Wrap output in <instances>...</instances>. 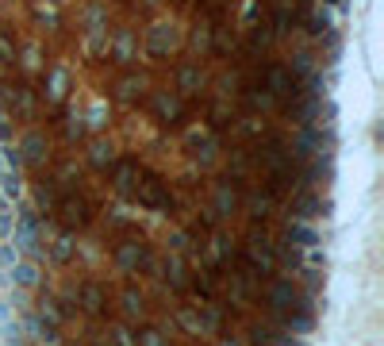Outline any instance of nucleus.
Listing matches in <instances>:
<instances>
[{
  "label": "nucleus",
  "instance_id": "obj_39",
  "mask_svg": "<svg viewBox=\"0 0 384 346\" xmlns=\"http://www.w3.org/2000/svg\"><path fill=\"white\" fill-rule=\"evenodd\" d=\"M108 335H111V342H116V346H135V331H131V327H124V323H116Z\"/></svg>",
  "mask_w": 384,
  "mask_h": 346
},
{
  "label": "nucleus",
  "instance_id": "obj_30",
  "mask_svg": "<svg viewBox=\"0 0 384 346\" xmlns=\"http://www.w3.org/2000/svg\"><path fill=\"white\" fill-rule=\"evenodd\" d=\"M246 208H250V216H254V220H269V212H273V196H269V193H250Z\"/></svg>",
  "mask_w": 384,
  "mask_h": 346
},
{
  "label": "nucleus",
  "instance_id": "obj_2",
  "mask_svg": "<svg viewBox=\"0 0 384 346\" xmlns=\"http://www.w3.org/2000/svg\"><path fill=\"white\" fill-rule=\"evenodd\" d=\"M265 301H269V312H273V315L296 312V308H315V304L292 285V277H269V281H265Z\"/></svg>",
  "mask_w": 384,
  "mask_h": 346
},
{
  "label": "nucleus",
  "instance_id": "obj_42",
  "mask_svg": "<svg viewBox=\"0 0 384 346\" xmlns=\"http://www.w3.org/2000/svg\"><path fill=\"white\" fill-rule=\"evenodd\" d=\"M189 247H192V242H189L185 231H173V235H170V254H185Z\"/></svg>",
  "mask_w": 384,
  "mask_h": 346
},
{
  "label": "nucleus",
  "instance_id": "obj_33",
  "mask_svg": "<svg viewBox=\"0 0 384 346\" xmlns=\"http://www.w3.org/2000/svg\"><path fill=\"white\" fill-rule=\"evenodd\" d=\"M20 189H23V185H20V173L4 170V177H0V196L12 204V200H20Z\"/></svg>",
  "mask_w": 384,
  "mask_h": 346
},
{
  "label": "nucleus",
  "instance_id": "obj_22",
  "mask_svg": "<svg viewBox=\"0 0 384 346\" xmlns=\"http://www.w3.org/2000/svg\"><path fill=\"white\" fill-rule=\"evenodd\" d=\"M8 97H12V104H16V112H20L23 119L35 116V92H31V85H27V81H16V85L8 89Z\"/></svg>",
  "mask_w": 384,
  "mask_h": 346
},
{
  "label": "nucleus",
  "instance_id": "obj_46",
  "mask_svg": "<svg viewBox=\"0 0 384 346\" xmlns=\"http://www.w3.org/2000/svg\"><path fill=\"white\" fill-rule=\"evenodd\" d=\"M104 124H108L104 104H92V112H89V127H104Z\"/></svg>",
  "mask_w": 384,
  "mask_h": 346
},
{
  "label": "nucleus",
  "instance_id": "obj_14",
  "mask_svg": "<svg viewBox=\"0 0 384 346\" xmlns=\"http://www.w3.org/2000/svg\"><path fill=\"white\" fill-rule=\"evenodd\" d=\"M23 339H35L43 346H58V327H50L46 320H39V315H23Z\"/></svg>",
  "mask_w": 384,
  "mask_h": 346
},
{
  "label": "nucleus",
  "instance_id": "obj_5",
  "mask_svg": "<svg viewBox=\"0 0 384 346\" xmlns=\"http://www.w3.org/2000/svg\"><path fill=\"white\" fill-rule=\"evenodd\" d=\"M116 266L124 274H143V269H154V250L143 239H124L116 247Z\"/></svg>",
  "mask_w": 384,
  "mask_h": 346
},
{
  "label": "nucleus",
  "instance_id": "obj_21",
  "mask_svg": "<svg viewBox=\"0 0 384 346\" xmlns=\"http://www.w3.org/2000/svg\"><path fill=\"white\" fill-rule=\"evenodd\" d=\"M235 208H238V189H235V185H227V181H219V185H215L212 212H215V216H231Z\"/></svg>",
  "mask_w": 384,
  "mask_h": 346
},
{
  "label": "nucleus",
  "instance_id": "obj_37",
  "mask_svg": "<svg viewBox=\"0 0 384 346\" xmlns=\"http://www.w3.org/2000/svg\"><path fill=\"white\" fill-rule=\"evenodd\" d=\"M177 85H181L185 92H192V89H200V70L196 65H185L181 73H177Z\"/></svg>",
  "mask_w": 384,
  "mask_h": 346
},
{
  "label": "nucleus",
  "instance_id": "obj_41",
  "mask_svg": "<svg viewBox=\"0 0 384 346\" xmlns=\"http://www.w3.org/2000/svg\"><path fill=\"white\" fill-rule=\"evenodd\" d=\"M16 261H20V254H16L12 242H0V269H12Z\"/></svg>",
  "mask_w": 384,
  "mask_h": 346
},
{
  "label": "nucleus",
  "instance_id": "obj_15",
  "mask_svg": "<svg viewBox=\"0 0 384 346\" xmlns=\"http://www.w3.org/2000/svg\"><path fill=\"white\" fill-rule=\"evenodd\" d=\"M154 116L162 119V124L177 127V124L185 119V104H181V97H170V92H158V97H154Z\"/></svg>",
  "mask_w": 384,
  "mask_h": 346
},
{
  "label": "nucleus",
  "instance_id": "obj_10",
  "mask_svg": "<svg viewBox=\"0 0 384 346\" xmlns=\"http://www.w3.org/2000/svg\"><path fill=\"white\" fill-rule=\"evenodd\" d=\"M46 154H50V143H46V135H43V131H27L23 143H20V162H27V166H43Z\"/></svg>",
  "mask_w": 384,
  "mask_h": 346
},
{
  "label": "nucleus",
  "instance_id": "obj_27",
  "mask_svg": "<svg viewBox=\"0 0 384 346\" xmlns=\"http://www.w3.org/2000/svg\"><path fill=\"white\" fill-rule=\"evenodd\" d=\"M65 315H70V308H65L62 301H54V296H43L39 301V320H46L50 327H58Z\"/></svg>",
  "mask_w": 384,
  "mask_h": 346
},
{
  "label": "nucleus",
  "instance_id": "obj_18",
  "mask_svg": "<svg viewBox=\"0 0 384 346\" xmlns=\"http://www.w3.org/2000/svg\"><path fill=\"white\" fill-rule=\"evenodd\" d=\"M58 200H62V193H58V181H54V177H46V181H39V189H35V204H39V208H35V212H46V216H54Z\"/></svg>",
  "mask_w": 384,
  "mask_h": 346
},
{
  "label": "nucleus",
  "instance_id": "obj_51",
  "mask_svg": "<svg viewBox=\"0 0 384 346\" xmlns=\"http://www.w3.org/2000/svg\"><path fill=\"white\" fill-rule=\"evenodd\" d=\"M0 119H8V112H4V104H0Z\"/></svg>",
  "mask_w": 384,
  "mask_h": 346
},
{
  "label": "nucleus",
  "instance_id": "obj_8",
  "mask_svg": "<svg viewBox=\"0 0 384 346\" xmlns=\"http://www.w3.org/2000/svg\"><path fill=\"white\" fill-rule=\"evenodd\" d=\"M77 304L85 315H104L108 312V288L100 281H81L77 285Z\"/></svg>",
  "mask_w": 384,
  "mask_h": 346
},
{
  "label": "nucleus",
  "instance_id": "obj_4",
  "mask_svg": "<svg viewBox=\"0 0 384 346\" xmlns=\"http://www.w3.org/2000/svg\"><path fill=\"white\" fill-rule=\"evenodd\" d=\"M135 196L143 208H150V212H173V196H170V189H165V181L158 173H138V181H135Z\"/></svg>",
  "mask_w": 384,
  "mask_h": 346
},
{
  "label": "nucleus",
  "instance_id": "obj_43",
  "mask_svg": "<svg viewBox=\"0 0 384 346\" xmlns=\"http://www.w3.org/2000/svg\"><path fill=\"white\" fill-rule=\"evenodd\" d=\"M12 227H16V212L0 216V242H12Z\"/></svg>",
  "mask_w": 384,
  "mask_h": 346
},
{
  "label": "nucleus",
  "instance_id": "obj_38",
  "mask_svg": "<svg viewBox=\"0 0 384 346\" xmlns=\"http://www.w3.org/2000/svg\"><path fill=\"white\" fill-rule=\"evenodd\" d=\"M331 27H334V12L319 8V12L312 16V31H315V35H323V31H331Z\"/></svg>",
  "mask_w": 384,
  "mask_h": 346
},
{
  "label": "nucleus",
  "instance_id": "obj_1",
  "mask_svg": "<svg viewBox=\"0 0 384 346\" xmlns=\"http://www.w3.org/2000/svg\"><path fill=\"white\" fill-rule=\"evenodd\" d=\"M12 247H16V254H20L23 261H35V266L43 261L46 247H43V235H39V216H35V208H20V212H16Z\"/></svg>",
  "mask_w": 384,
  "mask_h": 346
},
{
  "label": "nucleus",
  "instance_id": "obj_36",
  "mask_svg": "<svg viewBox=\"0 0 384 346\" xmlns=\"http://www.w3.org/2000/svg\"><path fill=\"white\" fill-rule=\"evenodd\" d=\"M304 269H312V274H319V269H327V250H323V247H312V250H304Z\"/></svg>",
  "mask_w": 384,
  "mask_h": 346
},
{
  "label": "nucleus",
  "instance_id": "obj_3",
  "mask_svg": "<svg viewBox=\"0 0 384 346\" xmlns=\"http://www.w3.org/2000/svg\"><path fill=\"white\" fill-rule=\"evenodd\" d=\"M54 220L62 223V231L77 235V231H85L89 223H92V208H89V200H85V196L65 193L62 200H58V208H54Z\"/></svg>",
  "mask_w": 384,
  "mask_h": 346
},
{
  "label": "nucleus",
  "instance_id": "obj_9",
  "mask_svg": "<svg viewBox=\"0 0 384 346\" xmlns=\"http://www.w3.org/2000/svg\"><path fill=\"white\" fill-rule=\"evenodd\" d=\"M285 242H288V247H296V250H312V247H323V235H319L315 223L292 220V223H288V231H285Z\"/></svg>",
  "mask_w": 384,
  "mask_h": 346
},
{
  "label": "nucleus",
  "instance_id": "obj_32",
  "mask_svg": "<svg viewBox=\"0 0 384 346\" xmlns=\"http://www.w3.org/2000/svg\"><path fill=\"white\" fill-rule=\"evenodd\" d=\"M246 339H250V346H280V339H285V335L269 331V327H250Z\"/></svg>",
  "mask_w": 384,
  "mask_h": 346
},
{
  "label": "nucleus",
  "instance_id": "obj_23",
  "mask_svg": "<svg viewBox=\"0 0 384 346\" xmlns=\"http://www.w3.org/2000/svg\"><path fill=\"white\" fill-rule=\"evenodd\" d=\"M12 281H16V288H35L43 281V274H39V266H35V261H16L12 266Z\"/></svg>",
  "mask_w": 384,
  "mask_h": 346
},
{
  "label": "nucleus",
  "instance_id": "obj_45",
  "mask_svg": "<svg viewBox=\"0 0 384 346\" xmlns=\"http://www.w3.org/2000/svg\"><path fill=\"white\" fill-rule=\"evenodd\" d=\"M177 323L185 327V331H192V335H200V327H196V312H189V308H181L177 312Z\"/></svg>",
  "mask_w": 384,
  "mask_h": 346
},
{
  "label": "nucleus",
  "instance_id": "obj_12",
  "mask_svg": "<svg viewBox=\"0 0 384 346\" xmlns=\"http://www.w3.org/2000/svg\"><path fill=\"white\" fill-rule=\"evenodd\" d=\"M135 181H138V162L135 158H119V162L111 166V185H116V193L131 196L135 193Z\"/></svg>",
  "mask_w": 384,
  "mask_h": 346
},
{
  "label": "nucleus",
  "instance_id": "obj_25",
  "mask_svg": "<svg viewBox=\"0 0 384 346\" xmlns=\"http://www.w3.org/2000/svg\"><path fill=\"white\" fill-rule=\"evenodd\" d=\"M73 250H77V239H73L70 231H62V235L50 242V258L58 261V266H70V261H73Z\"/></svg>",
  "mask_w": 384,
  "mask_h": 346
},
{
  "label": "nucleus",
  "instance_id": "obj_47",
  "mask_svg": "<svg viewBox=\"0 0 384 346\" xmlns=\"http://www.w3.org/2000/svg\"><path fill=\"white\" fill-rule=\"evenodd\" d=\"M8 131H12V127H8V119H0V143L8 139Z\"/></svg>",
  "mask_w": 384,
  "mask_h": 346
},
{
  "label": "nucleus",
  "instance_id": "obj_16",
  "mask_svg": "<svg viewBox=\"0 0 384 346\" xmlns=\"http://www.w3.org/2000/svg\"><path fill=\"white\" fill-rule=\"evenodd\" d=\"M280 327H285L288 335H307L315 327V308H296V312H280L277 315Z\"/></svg>",
  "mask_w": 384,
  "mask_h": 346
},
{
  "label": "nucleus",
  "instance_id": "obj_31",
  "mask_svg": "<svg viewBox=\"0 0 384 346\" xmlns=\"http://www.w3.org/2000/svg\"><path fill=\"white\" fill-rule=\"evenodd\" d=\"M119 301H124V315H127V320H138V315L146 312V301H143V293H138V288H127Z\"/></svg>",
  "mask_w": 384,
  "mask_h": 346
},
{
  "label": "nucleus",
  "instance_id": "obj_11",
  "mask_svg": "<svg viewBox=\"0 0 384 346\" xmlns=\"http://www.w3.org/2000/svg\"><path fill=\"white\" fill-rule=\"evenodd\" d=\"M162 277H165V285H170L173 293H189V266H185L181 254H165Z\"/></svg>",
  "mask_w": 384,
  "mask_h": 346
},
{
  "label": "nucleus",
  "instance_id": "obj_20",
  "mask_svg": "<svg viewBox=\"0 0 384 346\" xmlns=\"http://www.w3.org/2000/svg\"><path fill=\"white\" fill-rule=\"evenodd\" d=\"M227 285H231V296H235L238 304H246L250 296H254V277H250L246 269H235V266H231V274H227Z\"/></svg>",
  "mask_w": 384,
  "mask_h": 346
},
{
  "label": "nucleus",
  "instance_id": "obj_29",
  "mask_svg": "<svg viewBox=\"0 0 384 346\" xmlns=\"http://www.w3.org/2000/svg\"><path fill=\"white\" fill-rule=\"evenodd\" d=\"M89 162L97 166V170H111V166H116V151H111V143H92L89 146Z\"/></svg>",
  "mask_w": 384,
  "mask_h": 346
},
{
  "label": "nucleus",
  "instance_id": "obj_49",
  "mask_svg": "<svg viewBox=\"0 0 384 346\" xmlns=\"http://www.w3.org/2000/svg\"><path fill=\"white\" fill-rule=\"evenodd\" d=\"M219 346H238V342H235V339H223V342H219Z\"/></svg>",
  "mask_w": 384,
  "mask_h": 346
},
{
  "label": "nucleus",
  "instance_id": "obj_26",
  "mask_svg": "<svg viewBox=\"0 0 384 346\" xmlns=\"http://www.w3.org/2000/svg\"><path fill=\"white\" fill-rule=\"evenodd\" d=\"M189 151H192V158L200 166H212L215 162V139L212 135H192L189 139Z\"/></svg>",
  "mask_w": 384,
  "mask_h": 346
},
{
  "label": "nucleus",
  "instance_id": "obj_28",
  "mask_svg": "<svg viewBox=\"0 0 384 346\" xmlns=\"http://www.w3.org/2000/svg\"><path fill=\"white\" fill-rule=\"evenodd\" d=\"M116 100H124V104H135V100H143V77L127 73V77L116 85Z\"/></svg>",
  "mask_w": 384,
  "mask_h": 346
},
{
  "label": "nucleus",
  "instance_id": "obj_50",
  "mask_svg": "<svg viewBox=\"0 0 384 346\" xmlns=\"http://www.w3.org/2000/svg\"><path fill=\"white\" fill-rule=\"evenodd\" d=\"M0 170H8V162H4V151H0Z\"/></svg>",
  "mask_w": 384,
  "mask_h": 346
},
{
  "label": "nucleus",
  "instance_id": "obj_7",
  "mask_svg": "<svg viewBox=\"0 0 384 346\" xmlns=\"http://www.w3.org/2000/svg\"><path fill=\"white\" fill-rule=\"evenodd\" d=\"M327 212H331V200L315 189H304L292 200V220H300V223H315V220H323Z\"/></svg>",
  "mask_w": 384,
  "mask_h": 346
},
{
  "label": "nucleus",
  "instance_id": "obj_17",
  "mask_svg": "<svg viewBox=\"0 0 384 346\" xmlns=\"http://www.w3.org/2000/svg\"><path fill=\"white\" fill-rule=\"evenodd\" d=\"M189 288L200 301H215V288H219V269L208 266V269H200L196 277H189Z\"/></svg>",
  "mask_w": 384,
  "mask_h": 346
},
{
  "label": "nucleus",
  "instance_id": "obj_6",
  "mask_svg": "<svg viewBox=\"0 0 384 346\" xmlns=\"http://www.w3.org/2000/svg\"><path fill=\"white\" fill-rule=\"evenodd\" d=\"M261 89L269 92V100H296L300 92H304V85H296L292 81V73H288V65H280V62H273V65H265V81H261Z\"/></svg>",
  "mask_w": 384,
  "mask_h": 346
},
{
  "label": "nucleus",
  "instance_id": "obj_19",
  "mask_svg": "<svg viewBox=\"0 0 384 346\" xmlns=\"http://www.w3.org/2000/svg\"><path fill=\"white\" fill-rule=\"evenodd\" d=\"M196 327H200V335H215V331L223 327V312H219L212 301L196 304Z\"/></svg>",
  "mask_w": 384,
  "mask_h": 346
},
{
  "label": "nucleus",
  "instance_id": "obj_48",
  "mask_svg": "<svg viewBox=\"0 0 384 346\" xmlns=\"http://www.w3.org/2000/svg\"><path fill=\"white\" fill-rule=\"evenodd\" d=\"M4 212H12V204H8L4 196H0V216H4Z\"/></svg>",
  "mask_w": 384,
  "mask_h": 346
},
{
  "label": "nucleus",
  "instance_id": "obj_44",
  "mask_svg": "<svg viewBox=\"0 0 384 346\" xmlns=\"http://www.w3.org/2000/svg\"><path fill=\"white\" fill-rule=\"evenodd\" d=\"M0 62H16V43L8 39V31H0Z\"/></svg>",
  "mask_w": 384,
  "mask_h": 346
},
{
  "label": "nucleus",
  "instance_id": "obj_24",
  "mask_svg": "<svg viewBox=\"0 0 384 346\" xmlns=\"http://www.w3.org/2000/svg\"><path fill=\"white\" fill-rule=\"evenodd\" d=\"M65 85H70V73H65V70H50V81L43 85V97L50 100V104H62V100H65Z\"/></svg>",
  "mask_w": 384,
  "mask_h": 346
},
{
  "label": "nucleus",
  "instance_id": "obj_34",
  "mask_svg": "<svg viewBox=\"0 0 384 346\" xmlns=\"http://www.w3.org/2000/svg\"><path fill=\"white\" fill-rule=\"evenodd\" d=\"M131 58H135V39H131V31H119L116 35V62L127 65Z\"/></svg>",
  "mask_w": 384,
  "mask_h": 346
},
{
  "label": "nucleus",
  "instance_id": "obj_35",
  "mask_svg": "<svg viewBox=\"0 0 384 346\" xmlns=\"http://www.w3.org/2000/svg\"><path fill=\"white\" fill-rule=\"evenodd\" d=\"M135 346H170V339H165L158 327H143V331L135 335Z\"/></svg>",
  "mask_w": 384,
  "mask_h": 346
},
{
  "label": "nucleus",
  "instance_id": "obj_40",
  "mask_svg": "<svg viewBox=\"0 0 384 346\" xmlns=\"http://www.w3.org/2000/svg\"><path fill=\"white\" fill-rule=\"evenodd\" d=\"M62 127H65V139H81V135H85L81 116H62Z\"/></svg>",
  "mask_w": 384,
  "mask_h": 346
},
{
  "label": "nucleus",
  "instance_id": "obj_13",
  "mask_svg": "<svg viewBox=\"0 0 384 346\" xmlns=\"http://www.w3.org/2000/svg\"><path fill=\"white\" fill-rule=\"evenodd\" d=\"M177 43V31L170 23H154L146 31V54L150 58H162V54H170V46Z\"/></svg>",
  "mask_w": 384,
  "mask_h": 346
}]
</instances>
